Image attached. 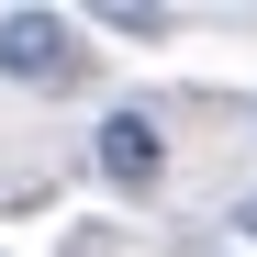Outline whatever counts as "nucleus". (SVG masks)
Here are the masks:
<instances>
[{"label": "nucleus", "instance_id": "2", "mask_svg": "<svg viewBox=\"0 0 257 257\" xmlns=\"http://www.w3.org/2000/svg\"><path fill=\"white\" fill-rule=\"evenodd\" d=\"M90 157H101V179L112 190H157V168H168V146H157V123L123 101V112H101V135H90Z\"/></svg>", "mask_w": 257, "mask_h": 257}, {"label": "nucleus", "instance_id": "3", "mask_svg": "<svg viewBox=\"0 0 257 257\" xmlns=\"http://www.w3.org/2000/svg\"><path fill=\"white\" fill-rule=\"evenodd\" d=\"M235 235H257V190H246V201H235Z\"/></svg>", "mask_w": 257, "mask_h": 257}, {"label": "nucleus", "instance_id": "1", "mask_svg": "<svg viewBox=\"0 0 257 257\" xmlns=\"http://www.w3.org/2000/svg\"><path fill=\"white\" fill-rule=\"evenodd\" d=\"M78 67V34L56 12H0V78H67Z\"/></svg>", "mask_w": 257, "mask_h": 257}]
</instances>
